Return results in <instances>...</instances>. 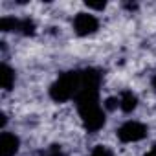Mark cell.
Wrapping results in <instances>:
<instances>
[{
    "instance_id": "cell-1",
    "label": "cell",
    "mask_w": 156,
    "mask_h": 156,
    "mask_svg": "<svg viewBox=\"0 0 156 156\" xmlns=\"http://www.w3.org/2000/svg\"><path fill=\"white\" fill-rule=\"evenodd\" d=\"M103 75L96 68L81 70V88L75 96V107L88 132H98L105 127V108L99 101V87Z\"/></svg>"
},
{
    "instance_id": "cell-2",
    "label": "cell",
    "mask_w": 156,
    "mask_h": 156,
    "mask_svg": "<svg viewBox=\"0 0 156 156\" xmlns=\"http://www.w3.org/2000/svg\"><path fill=\"white\" fill-rule=\"evenodd\" d=\"M81 88V70H70L61 73L50 87V98L55 103H66L75 99L77 92Z\"/></svg>"
},
{
    "instance_id": "cell-3",
    "label": "cell",
    "mask_w": 156,
    "mask_h": 156,
    "mask_svg": "<svg viewBox=\"0 0 156 156\" xmlns=\"http://www.w3.org/2000/svg\"><path fill=\"white\" fill-rule=\"evenodd\" d=\"M116 136H118V140L121 143H136V141H141L147 136V125H143L141 121H136V119H129V121H125L118 129Z\"/></svg>"
},
{
    "instance_id": "cell-4",
    "label": "cell",
    "mask_w": 156,
    "mask_h": 156,
    "mask_svg": "<svg viewBox=\"0 0 156 156\" xmlns=\"http://www.w3.org/2000/svg\"><path fill=\"white\" fill-rule=\"evenodd\" d=\"M98 30H99V20L96 15L81 11L73 17V31L79 37H88V35L96 33Z\"/></svg>"
},
{
    "instance_id": "cell-5",
    "label": "cell",
    "mask_w": 156,
    "mask_h": 156,
    "mask_svg": "<svg viewBox=\"0 0 156 156\" xmlns=\"http://www.w3.org/2000/svg\"><path fill=\"white\" fill-rule=\"evenodd\" d=\"M20 140L19 136L11 132H2L0 134V156H15L19 152Z\"/></svg>"
},
{
    "instance_id": "cell-6",
    "label": "cell",
    "mask_w": 156,
    "mask_h": 156,
    "mask_svg": "<svg viewBox=\"0 0 156 156\" xmlns=\"http://www.w3.org/2000/svg\"><path fill=\"white\" fill-rule=\"evenodd\" d=\"M15 70L8 64V62H2V66H0V87H2L6 92H9L13 87H15Z\"/></svg>"
},
{
    "instance_id": "cell-7",
    "label": "cell",
    "mask_w": 156,
    "mask_h": 156,
    "mask_svg": "<svg viewBox=\"0 0 156 156\" xmlns=\"http://www.w3.org/2000/svg\"><path fill=\"white\" fill-rule=\"evenodd\" d=\"M119 108L125 114H130L138 108V96L132 90H123L119 96Z\"/></svg>"
},
{
    "instance_id": "cell-8",
    "label": "cell",
    "mask_w": 156,
    "mask_h": 156,
    "mask_svg": "<svg viewBox=\"0 0 156 156\" xmlns=\"http://www.w3.org/2000/svg\"><path fill=\"white\" fill-rule=\"evenodd\" d=\"M19 24H20V19H15V17H2L0 19V31H19Z\"/></svg>"
},
{
    "instance_id": "cell-9",
    "label": "cell",
    "mask_w": 156,
    "mask_h": 156,
    "mask_svg": "<svg viewBox=\"0 0 156 156\" xmlns=\"http://www.w3.org/2000/svg\"><path fill=\"white\" fill-rule=\"evenodd\" d=\"M35 22L31 19H20V24H19V33L26 35V37H31L35 33Z\"/></svg>"
},
{
    "instance_id": "cell-10",
    "label": "cell",
    "mask_w": 156,
    "mask_h": 156,
    "mask_svg": "<svg viewBox=\"0 0 156 156\" xmlns=\"http://www.w3.org/2000/svg\"><path fill=\"white\" fill-rule=\"evenodd\" d=\"M90 156H114V152L107 145H96L90 152Z\"/></svg>"
},
{
    "instance_id": "cell-11",
    "label": "cell",
    "mask_w": 156,
    "mask_h": 156,
    "mask_svg": "<svg viewBox=\"0 0 156 156\" xmlns=\"http://www.w3.org/2000/svg\"><path fill=\"white\" fill-rule=\"evenodd\" d=\"M118 107H119V98H107L105 103H103L105 110H116Z\"/></svg>"
},
{
    "instance_id": "cell-12",
    "label": "cell",
    "mask_w": 156,
    "mask_h": 156,
    "mask_svg": "<svg viewBox=\"0 0 156 156\" xmlns=\"http://www.w3.org/2000/svg\"><path fill=\"white\" fill-rule=\"evenodd\" d=\"M85 6L92 11H103L107 8V2H85Z\"/></svg>"
},
{
    "instance_id": "cell-13",
    "label": "cell",
    "mask_w": 156,
    "mask_h": 156,
    "mask_svg": "<svg viewBox=\"0 0 156 156\" xmlns=\"http://www.w3.org/2000/svg\"><path fill=\"white\" fill-rule=\"evenodd\" d=\"M46 156H66L64 151L59 147V145H51L48 151H46Z\"/></svg>"
},
{
    "instance_id": "cell-14",
    "label": "cell",
    "mask_w": 156,
    "mask_h": 156,
    "mask_svg": "<svg viewBox=\"0 0 156 156\" xmlns=\"http://www.w3.org/2000/svg\"><path fill=\"white\" fill-rule=\"evenodd\" d=\"M6 123H8V116L2 112V114H0V130H2V132H4V129H6Z\"/></svg>"
},
{
    "instance_id": "cell-15",
    "label": "cell",
    "mask_w": 156,
    "mask_h": 156,
    "mask_svg": "<svg viewBox=\"0 0 156 156\" xmlns=\"http://www.w3.org/2000/svg\"><path fill=\"white\" fill-rule=\"evenodd\" d=\"M143 156H156V145H154V147H152V149H151L149 152H145Z\"/></svg>"
}]
</instances>
